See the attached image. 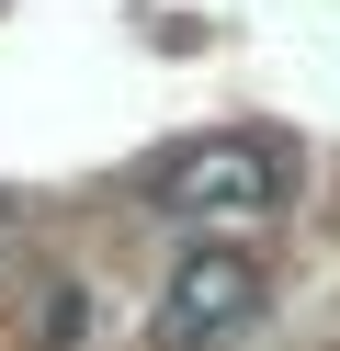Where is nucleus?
I'll use <instances>...</instances> for the list:
<instances>
[{
	"mask_svg": "<svg viewBox=\"0 0 340 351\" xmlns=\"http://www.w3.org/2000/svg\"><path fill=\"white\" fill-rule=\"evenodd\" d=\"M249 317H261V261L249 250H193L170 272V295H159L148 340L159 351H216V340H238Z\"/></svg>",
	"mask_w": 340,
	"mask_h": 351,
	"instance_id": "f03ea898",
	"label": "nucleus"
},
{
	"mask_svg": "<svg viewBox=\"0 0 340 351\" xmlns=\"http://www.w3.org/2000/svg\"><path fill=\"white\" fill-rule=\"evenodd\" d=\"M159 215H181V227H216V215H261L272 193H284V147L272 136H193L170 147V159L148 170Z\"/></svg>",
	"mask_w": 340,
	"mask_h": 351,
	"instance_id": "f257e3e1",
	"label": "nucleus"
}]
</instances>
